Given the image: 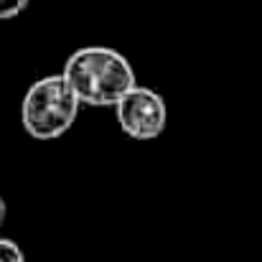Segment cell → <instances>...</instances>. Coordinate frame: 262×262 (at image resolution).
<instances>
[{
    "mask_svg": "<svg viewBox=\"0 0 262 262\" xmlns=\"http://www.w3.org/2000/svg\"><path fill=\"white\" fill-rule=\"evenodd\" d=\"M64 77L89 107H115L135 87L133 64L107 46L77 49L64 64Z\"/></svg>",
    "mask_w": 262,
    "mask_h": 262,
    "instance_id": "obj_1",
    "label": "cell"
},
{
    "mask_svg": "<svg viewBox=\"0 0 262 262\" xmlns=\"http://www.w3.org/2000/svg\"><path fill=\"white\" fill-rule=\"evenodd\" d=\"M82 99L64 74H49L33 82L20 104L23 130L33 140H56L77 122Z\"/></svg>",
    "mask_w": 262,
    "mask_h": 262,
    "instance_id": "obj_2",
    "label": "cell"
},
{
    "mask_svg": "<svg viewBox=\"0 0 262 262\" xmlns=\"http://www.w3.org/2000/svg\"><path fill=\"white\" fill-rule=\"evenodd\" d=\"M115 117H117L120 130L127 138H133V140H156L166 130L168 107H166V99L156 89L135 84L115 104Z\"/></svg>",
    "mask_w": 262,
    "mask_h": 262,
    "instance_id": "obj_3",
    "label": "cell"
},
{
    "mask_svg": "<svg viewBox=\"0 0 262 262\" xmlns=\"http://www.w3.org/2000/svg\"><path fill=\"white\" fill-rule=\"evenodd\" d=\"M0 262H26V255L13 239L0 237Z\"/></svg>",
    "mask_w": 262,
    "mask_h": 262,
    "instance_id": "obj_4",
    "label": "cell"
},
{
    "mask_svg": "<svg viewBox=\"0 0 262 262\" xmlns=\"http://www.w3.org/2000/svg\"><path fill=\"white\" fill-rule=\"evenodd\" d=\"M31 0H0V20H10V18H18L26 8H28Z\"/></svg>",
    "mask_w": 262,
    "mask_h": 262,
    "instance_id": "obj_5",
    "label": "cell"
},
{
    "mask_svg": "<svg viewBox=\"0 0 262 262\" xmlns=\"http://www.w3.org/2000/svg\"><path fill=\"white\" fill-rule=\"evenodd\" d=\"M5 216H8V206H5V201H3V196H0V227H3Z\"/></svg>",
    "mask_w": 262,
    "mask_h": 262,
    "instance_id": "obj_6",
    "label": "cell"
}]
</instances>
